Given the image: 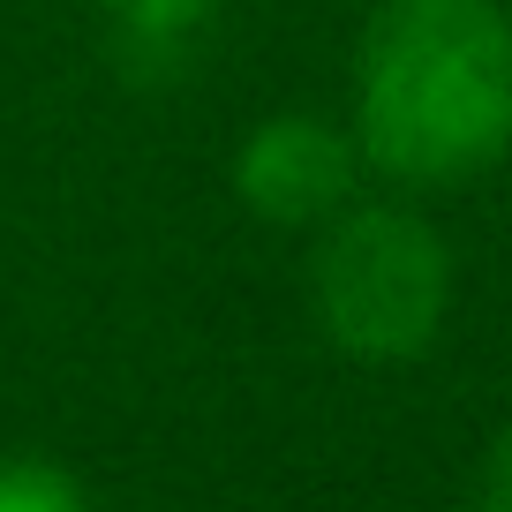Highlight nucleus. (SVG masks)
Masks as SVG:
<instances>
[{
    "instance_id": "1",
    "label": "nucleus",
    "mask_w": 512,
    "mask_h": 512,
    "mask_svg": "<svg viewBox=\"0 0 512 512\" xmlns=\"http://www.w3.org/2000/svg\"><path fill=\"white\" fill-rule=\"evenodd\" d=\"M347 136L400 189H460L512 151L505 0H377L354 38Z\"/></svg>"
},
{
    "instance_id": "2",
    "label": "nucleus",
    "mask_w": 512,
    "mask_h": 512,
    "mask_svg": "<svg viewBox=\"0 0 512 512\" xmlns=\"http://www.w3.org/2000/svg\"><path fill=\"white\" fill-rule=\"evenodd\" d=\"M309 302L339 354L369 369H400L437 347L452 309V249L422 211L362 204L317 226L309 256Z\"/></svg>"
},
{
    "instance_id": "3",
    "label": "nucleus",
    "mask_w": 512,
    "mask_h": 512,
    "mask_svg": "<svg viewBox=\"0 0 512 512\" xmlns=\"http://www.w3.org/2000/svg\"><path fill=\"white\" fill-rule=\"evenodd\" d=\"M362 151L324 113H272L234 151V196L272 226H324L362 189Z\"/></svg>"
},
{
    "instance_id": "4",
    "label": "nucleus",
    "mask_w": 512,
    "mask_h": 512,
    "mask_svg": "<svg viewBox=\"0 0 512 512\" xmlns=\"http://www.w3.org/2000/svg\"><path fill=\"white\" fill-rule=\"evenodd\" d=\"M98 8H106V46L121 61V76L174 83V76H196V61L211 53L226 0H98Z\"/></svg>"
},
{
    "instance_id": "5",
    "label": "nucleus",
    "mask_w": 512,
    "mask_h": 512,
    "mask_svg": "<svg viewBox=\"0 0 512 512\" xmlns=\"http://www.w3.org/2000/svg\"><path fill=\"white\" fill-rule=\"evenodd\" d=\"M0 512H91V497L53 460H0Z\"/></svg>"
},
{
    "instance_id": "6",
    "label": "nucleus",
    "mask_w": 512,
    "mask_h": 512,
    "mask_svg": "<svg viewBox=\"0 0 512 512\" xmlns=\"http://www.w3.org/2000/svg\"><path fill=\"white\" fill-rule=\"evenodd\" d=\"M467 512H512V422L490 437L475 482H467Z\"/></svg>"
}]
</instances>
